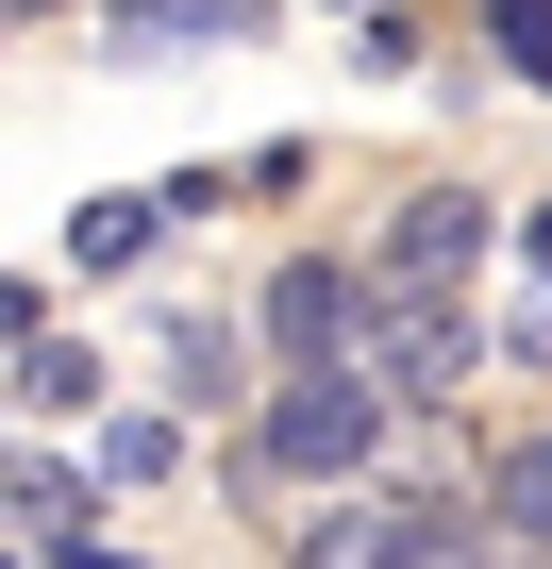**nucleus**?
<instances>
[{"label": "nucleus", "mask_w": 552, "mask_h": 569, "mask_svg": "<svg viewBox=\"0 0 552 569\" xmlns=\"http://www.w3.org/2000/svg\"><path fill=\"white\" fill-rule=\"evenodd\" d=\"M385 552H402V569H485V502H435V486H385Z\"/></svg>", "instance_id": "423d86ee"}, {"label": "nucleus", "mask_w": 552, "mask_h": 569, "mask_svg": "<svg viewBox=\"0 0 552 569\" xmlns=\"http://www.w3.org/2000/svg\"><path fill=\"white\" fill-rule=\"evenodd\" d=\"M352 369H369V402H385V419H435V402L485 369V336H469L452 284H369V352H352Z\"/></svg>", "instance_id": "f257e3e1"}, {"label": "nucleus", "mask_w": 552, "mask_h": 569, "mask_svg": "<svg viewBox=\"0 0 552 569\" xmlns=\"http://www.w3.org/2000/svg\"><path fill=\"white\" fill-rule=\"evenodd\" d=\"M502 336H519V369H552V284H519V319H502Z\"/></svg>", "instance_id": "4468645a"}, {"label": "nucleus", "mask_w": 552, "mask_h": 569, "mask_svg": "<svg viewBox=\"0 0 552 569\" xmlns=\"http://www.w3.org/2000/svg\"><path fill=\"white\" fill-rule=\"evenodd\" d=\"M168 251V201H84L68 218V268H151Z\"/></svg>", "instance_id": "9d476101"}, {"label": "nucleus", "mask_w": 552, "mask_h": 569, "mask_svg": "<svg viewBox=\"0 0 552 569\" xmlns=\"http://www.w3.org/2000/svg\"><path fill=\"white\" fill-rule=\"evenodd\" d=\"M168 386H184V419H234L251 402V336L234 319H168Z\"/></svg>", "instance_id": "39448f33"}, {"label": "nucleus", "mask_w": 552, "mask_h": 569, "mask_svg": "<svg viewBox=\"0 0 552 569\" xmlns=\"http://www.w3.org/2000/svg\"><path fill=\"white\" fill-rule=\"evenodd\" d=\"M485 234H502V218H485L469 184H419V201L385 218V251H369V284H452V302H469V268H485Z\"/></svg>", "instance_id": "20e7f679"}, {"label": "nucleus", "mask_w": 552, "mask_h": 569, "mask_svg": "<svg viewBox=\"0 0 552 569\" xmlns=\"http://www.w3.org/2000/svg\"><path fill=\"white\" fill-rule=\"evenodd\" d=\"M101 469H118V486H168V469H184V419H118Z\"/></svg>", "instance_id": "ddd939ff"}, {"label": "nucleus", "mask_w": 552, "mask_h": 569, "mask_svg": "<svg viewBox=\"0 0 552 569\" xmlns=\"http://www.w3.org/2000/svg\"><path fill=\"white\" fill-rule=\"evenodd\" d=\"M285 569H402V552H385V486H335V502L285 536Z\"/></svg>", "instance_id": "0eeeda50"}, {"label": "nucleus", "mask_w": 552, "mask_h": 569, "mask_svg": "<svg viewBox=\"0 0 552 569\" xmlns=\"http://www.w3.org/2000/svg\"><path fill=\"white\" fill-rule=\"evenodd\" d=\"M519 268H535V284H552V201H535V218H519Z\"/></svg>", "instance_id": "dca6fc26"}, {"label": "nucleus", "mask_w": 552, "mask_h": 569, "mask_svg": "<svg viewBox=\"0 0 552 569\" xmlns=\"http://www.w3.org/2000/svg\"><path fill=\"white\" fill-rule=\"evenodd\" d=\"M0 569H34V552H18V536H0Z\"/></svg>", "instance_id": "f3484780"}, {"label": "nucleus", "mask_w": 552, "mask_h": 569, "mask_svg": "<svg viewBox=\"0 0 552 569\" xmlns=\"http://www.w3.org/2000/svg\"><path fill=\"white\" fill-rule=\"evenodd\" d=\"M485 34H502V68L552 101V0H485Z\"/></svg>", "instance_id": "f8f14e48"}, {"label": "nucleus", "mask_w": 552, "mask_h": 569, "mask_svg": "<svg viewBox=\"0 0 552 569\" xmlns=\"http://www.w3.org/2000/svg\"><path fill=\"white\" fill-rule=\"evenodd\" d=\"M251 452L285 469V486H352V469L385 452V402H369V369H285V386H268V419H251Z\"/></svg>", "instance_id": "f03ea898"}, {"label": "nucleus", "mask_w": 552, "mask_h": 569, "mask_svg": "<svg viewBox=\"0 0 552 569\" xmlns=\"http://www.w3.org/2000/svg\"><path fill=\"white\" fill-rule=\"evenodd\" d=\"M0 519H18L34 552H51V536H84V469H51V452H0Z\"/></svg>", "instance_id": "6e6552de"}, {"label": "nucleus", "mask_w": 552, "mask_h": 569, "mask_svg": "<svg viewBox=\"0 0 552 569\" xmlns=\"http://www.w3.org/2000/svg\"><path fill=\"white\" fill-rule=\"evenodd\" d=\"M251 336L285 352V369H352V352H369V268L285 251V268H268V302H251Z\"/></svg>", "instance_id": "7ed1b4c3"}, {"label": "nucleus", "mask_w": 552, "mask_h": 569, "mask_svg": "<svg viewBox=\"0 0 552 569\" xmlns=\"http://www.w3.org/2000/svg\"><path fill=\"white\" fill-rule=\"evenodd\" d=\"M18 402H34V419H84V402H101V352H84V336H18Z\"/></svg>", "instance_id": "9b49d317"}, {"label": "nucleus", "mask_w": 552, "mask_h": 569, "mask_svg": "<svg viewBox=\"0 0 552 569\" xmlns=\"http://www.w3.org/2000/svg\"><path fill=\"white\" fill-rule=\"evenodd\" d=\"M485 536H519V552H552V436H519V452L485 469Z\"/></svg>", "instance_id": "1a4fd4ad"}, {"label": "nucleus", "mask_w": 552, "mask_h": 569, "mask_svg": "<svg viewBox=\"0 0 552 569\" xmlns=\"http://www.w3.org/2000/svg\"><path fill=\"white\" fill-rule=\"evenodd\" d=\"M34 569H134V552H101V536H51V552H34Z\"/></svg>", "instance_id": "2eb2a0df"}]
</instances>
